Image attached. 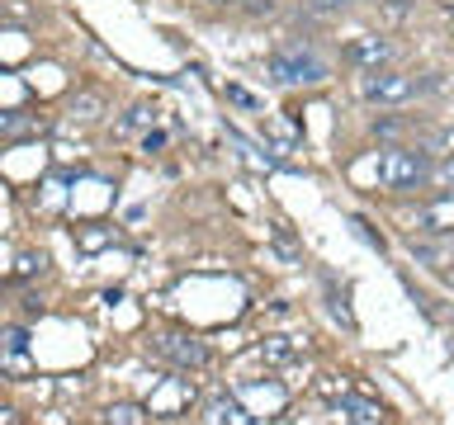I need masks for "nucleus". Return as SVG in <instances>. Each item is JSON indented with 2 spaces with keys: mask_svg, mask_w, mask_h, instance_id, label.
I'll return each mask as SVG.
<instances>
[{
  "mask_svg": "<svg viewBox=\"0 0 454 425\" xmlns=\"http://www.w3.org/2000/svg\"><path fill=\"white\" fill-rule=\"evenodd\" d=\"M270 76L279 85H317V81L332 76V71H326V57H317L308 42H289V48H279L270 57Z\"/></svg>",
  "mask_w": 454,
  "mask_h": 425,
  "instance_id": "1",
  "label": "nucleus"
},
{
  "mask_svg": "<svg viewBox=\"0 0 454 425\" xmlns=\"http://www.w3.org/2000/svg\"><path fill=\"white\" fill-rule=\"evenodd\" d=\"M431 161H426V151H411V147H388L379 156V184L383 189H417V184L431 180Z\"/></svg>",
  "mask_w": 454,
  "mask_h": 425,
  "instance_id": "2",
  "label": "nucleus"
},
{
  "mask_svg": "<svg viewBox=\"0 0 454 425\" xmlns=\"http://www.w3.org/2000/svg\"><path fill=\"white\" fill-rule=\"evenodd\" d=\"M360 95L374 99V104H407L411 95H417V81L403 76V71H369V76L360 81Z\"/></svg>",
  "mask_w": 454,
  "mask_h": 425,
  "instance_id": "3",
  "label": "nucleus"
},
{
  "mask_svg": "<svg viewBox=\"0 0 454 425\" xmlns=\"http://www.w3.org/2000/svg\"><path fill=\"white\" fill-rule=\"evenodd\" d=\"M152 354L176 364V368H204L208 364V350L190 336H152Z\"/></svg>",
  "mask_w": 454,
  "mask_h": 425,
  "instance_id": "4",
  "label": "nucleus"
},
{
  "mask_svg": "<svg viewBox=\"0 0 454 425\" xmlns=\"http://www.w3.org/2000/svg\"><path fill=\"white\" fill-rule=\"evenodd\" d=\"M417 227H421V232H431V236H454V194L426 204L417 212Z\"/></svg>",
  "mask_w": 454,
  "mask_h": 425,
  "instance_id": "5",
  "label": "nucleus"
},
{
  "mask_svg": "<svg viewBox=\"0 0 454 425\" xmlns=\"http://www.w3.org/2000/svg\"><path fill=\"white\" fill-rule=\"evenodd\" d=\"M350 57H355V62H364L369 71H374V66L383 62V57H388V42H379V38H360V42L350 48Z\"/></svg>",
  "mask_w": 454,
  "mask_h": 425,
  "instance_id": "6",
  "label": "nucleus"
},
{
  "mask_svg": "<svg viewBox=\"0 0 454 425\" xmlns=\"http://www.w3.org/2000/svg\"><path fill=\"white\" fill-rule=\"evenodd\" d=\"M34 128H38V123H28V119H24V113H20V109H10V113H0V133H5L10 142H14V137H24V133H34Z\"/></svg>",
  "mask_w": 454,
  "mask_h": 425,
  "instance_id": "7",
  "label": "nucleus"
},
{
  "mask_svg": "<svg viewBox=\"0 0 454 425\" xmlns=\"http://www.w3.org/2000/svg\"><path fill=\"white\" fill-rule=\"evenodd\" d=\"M289 354H294V340L289 336H270L265 345H261V359L265 364H279V359H289Z\"/></svg>",
  "mask_w": 454,
  "mask_h": 425,
  "instance_id": "8",
  "label": "nucleus"
},
{
  "mask_svg": "<svg viewBox=\"0 0 454 425\" xmlns=\"http://www.w3.org/2000/svg\"><path fill=\"white\" fill-rule=\"evenodd\" d=\"M109 425H142L147 416H142V406H128V402H119V406H109V416H105Z\"/></svg>",
  "mask_w": 454,
  "mask_h": 425,
  "instance_id": "9",
  "label": "nucleus"
},
{
  "mask_svg": "<svg viewBox=\"0 0 454 425\" xmlns=\"http://www.w3.org/2000/svg\"><path fill=\"white\" fill-rule=\"evenodd\" d=\"M5 350H10L14 364L24 359V350H28V331H24V326H10V331H5Z\"/></svg>",
  "mask_w": 454,
  "mask_h": 425,
  "instance_id": "10",
  "label": "nucleus"
},
{
  "mask_svg": "<svg viewBox=\"0 0 454 425\" xmlns=\"http://www.w3.org/2000/svg\"><path fill=\"white\" fill-rule=\"evenodd\" d=\"M340 406H346V411H355V421H374V416H379V406L360 402V397H346V392H340Z\"/></svg>",
  "mask_w": 454,
  "mask_h": 425,
  "instance_id": "11",
  "label": "nucleus"
},
{
  "mask_svg": "<svg viewBox=\"0 0 454 425\" xmlns=\"http://www.w3.org/2000/svg\"><path fill=\"white\" fill-rule=\"evenodd\" d=\"M431 184H440V189H450V194H454V156H450V161H440V166L431 170Z\"/></svg>",
  "mask_w": 454,
  "mask_h": 425,
  "instance_id": "12",
  "label": "nucleus"
},
{
  "mask_svg": "<svg viewBox=\"0 0 454 425\" xmlns=\"http://www.w3.org/2000/svg\"><path fill=\"white\" fill-rule=\"evenodd\" d=\"M303 5H308L312 14H340V10L350 5V0H303Z\"/></svg>",
  "mask_w": 454,
  "mask_h": 425,
  "instance_id": "13",
  "label": "nucleus"
},
{
  "mask_svg": "<svg viewBox=\"0 0 454 425\" xmlns=\"http://www.w3.org/2000/svg\"><path fill=\"white\" fill-rule=\"evenodd\" d=\"M76 241H81L85 251H99V246H109V241H114V232H81Z\"/></svg>",
  "mask_w": 454,
  "mask_h": 425,
  "instance_id": "14",
  "label": "nucleus"
},
{
  "mask_svg": "<svg viewBox=\"0 0 454 425\" xmlns=\"http://www.w3.org/2000/svg\"><path fill=\"white\" fill-rule=\"evenodd\" d=\"M355 232H360V236L369 241V246H379V251H383V236H379V232H374V227H369V222H364V218H355Z\"/></svg>",
  "mask_w": 454,
  "mask_h": 425,
  "instance_id": "15",
  "label": "nucleus"
},
{
  "mask_svg": "<svg viewBox=\"0 0 454 425\" xmlns=\"http://www.w3.org/2000/svg\"><path fill=\"white\" fill-rule=\"evenodd\" d=\"M71 109H81V119H95L99 99H95V95H81V99H76V104H71Z\"/></svg>",
  "mask_w": 454,
  "mask_h": 425,
  "instance_id": "16",
  "label": "nucleus"
},
{
  "mask_svg": "<svg viewBox=\"0 0 454 425\" xmlns=\"http://www.w3.org/2000/svg\"><path fill=\"white\" fill-rule=\"evenodd\" d=\"M34 269H43V260H38V255H24V260H20V279H28Z\"/></svg>",
  "mask_w": 454,
  "mask_h": 425,
  "instance_id": "17",
  "label": "nucleus"
},
{
  "mask_svg": "<svg viewBox=\"0 0 454 425\" xmlns=\"http://www.w3.org/2000/svg\"><path fill=\"white\" fill-rule=\"evenodd\" d=\"M227 99H237V104H247V109L255 104V99H251L247 90H241V85H227Z\"/></svg>",
  "mask_w": 454,
  "mask_h": 425,
  "instance_id": "18",
  "label": "nucleus"
},
{
  "mask_svg": "<svg viewBox=\"0 0 454 425\" xmlns=\"http://www.w3.org/2000/svg\"><path fill=\"white\" fill-rule=\"evenodd\" d=\"M147 119H152V109H147V104H137L133 113H128V128H137V123H147Z\"/></svg>",
  "mask_w": 454,
  "mask_h": 425,
  "instance_id": "19",
  "label": "nucleus"
},
{
  "mask_svg": "<svg viewBox=\"0 0 454 425\" xmlns=\"http://www.w3.org/2000/svg\"><path fill=\"white\" fill-rule=\"evenodd\" d=\"M383 5H393V10H403V5H411V0H383Z\"/></svg>",
  "mask_w": 454,
  "mask_h": 425,
  "instance_id": "20",
  "label": "nucleus"
},
{
  "mask_svg": "<svg viewBox=\"0 0 454 425\" xmlns=\"http://www.w3.org/2000/svg\"><path fill=\"white\" fill-rule=\"evenodd\" d=\"M275 425H294V421H275Z\"/></svg>",
  "mask_w": 454,
  "mask_h": 425,
  "instance_id": "21",
  "label": "nucleus"
}]
</instances>
